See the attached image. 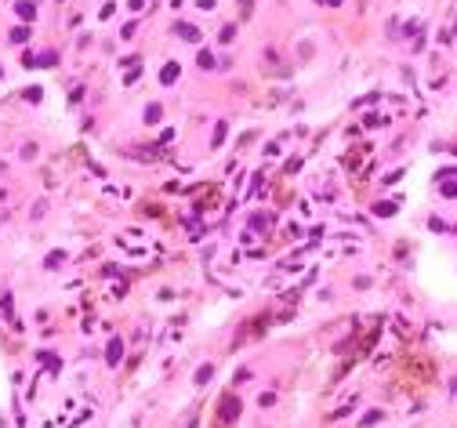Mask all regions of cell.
Returning a JSON list of instances; mask_svg holds the SVG:
<instances>
[{
    "label": "cell",
    "instance_id": "obj_11",
    "mask_svg": "<svg viewBox=\"0 0 457 428\" xmlns=\"http://www.w3.org/2000/svg\"><path fill=\"white\" fill-rule=\"evenodd\" d=\"M326 4H334V7H338V4H341V0H326Z\"/></svg>",
    "mask_w": 457,
    "mask_h": 428
},
{
    "label": "cell",
    "instance_id": "obj_5",
    "mask_svg": "<svg viewBox=\"0 0 457 428\" xmlns=\"http://www.w3.org/2000/svg\"><path fill=\"white\" fill-rule=\"evenodd\" d=\"M160 113H163L160 106H149V109H145V124H156V120H160Z\"/></svg>",
    "mask_w": 457,
    "mask_h": 428
},
{
    "label": "cell",
    "instance_id": "obj_3",
    "mask_svg": "<svg viewBox=\"0 0 457 428\" xmlns=\"http://www.w3.org/2000/svg\"><path fill=\"white\" fill-rule=\"evenodd\" d=\"M174 80H178V66H174V62H167L163 73H160V83H174Z\"/></svg>",
    "mask_w": 457,
    "mask_h": 428
},
{
    "label": "cell",
    "instance_id": "obj_6",
    "mask_svg": "<svg viewBox=\"0 0 457 428\" xmlns=\"http://www.w3.org/2000/svg\"><path fill=\"white\" fill-rule=\"evenodd\" d=\"M120 352H124V345H120V341H109V363H116Z\"/></svg>",
    "mask_w": 457,
    "mask_h": 428
},
{
    "label": "cell",
    "instance_id": "obj_8",
    "mask_svg": "<svg viewBox=\"0 0 457 428\" xmlns=\"http://www.w3.org/2000/svg\"><path fill=\"white\" fill-rule=\"evenodd\" d=\"M221 138H225V124L214 127V145H221Z\"/></svg>",
    "mask_w": 457,
    "mask_h": 428
},
{
    "label": "cell",
    "instance_id": "obj_10",
    "mask_svg": "<svg viewBox=\"0 0 457 428\" xmlns=\"http://www.w3.org/2000/svg\"><path fill=\"white\" fill-rule=\"evenodd\" d=\"M443 192H446V196H457V185H454V182H446V185H443Z\"/></svg>",
    "mask_w": 457,
    "mask_h": 428
},
{
    "label": "cell",
    "instance_id": "obj_1",
    "mask_svg": "<svg viewBox=\"0 0 457 428\" xmlns=\"http://www.w3.org/2000/svg\"><path fill=\"white\" fill-rule=\"evenodd\" d=\"M236 417H240V399H236V396H225V399H221V414H218V425L225 428V425H232V421H236Z\"/></svg>",
    "mask_w": 457,
    "mask_h": 428
},
{
    "label": "cell",
    "instance_id": "obj_4",
    "mask_svg": "<svg viewBox=\"0 0 457 428\" xmlns=\"http://www.w3.org/2000/svg\"><path fill=\"white\" fill-rule=\"evenodd\" d=\"M178 33L185 36V40H200V29H196V26H185V22H182V26H178Z\"/></svg>",
    "mask_w": 457,
    "mask_h": 428
},
{
    "label": "cell",
    "instance_id": "obj_7",
    "mask_svg": "<svg viewBox=\"0 0 457 428\" xmlns=\"http://www.w3.org/2000/svg\"><path fill=\"white\" fill-rule=\"evenodd\" d=\"M26 36H29V29H26V26H18V29H11V40H15V44H22Z\"/></svg>",
    "mask_w": 457,
    "mask_h": 428
},
{
    "label": "cell",
    "instance_id": "obj_9",
    "mask_svg": "<svg viewBox=\"0 0 457 428\" xmlns=\"http://www.w3.org/2000/svg\"><path fill=\"white\" fill-rule=\"evenodd\" d=\"M211 374H214V370H211V367H200V374H196V381H200V385H203V381H207Z\"/></svg>",
    "mask_w": 457,
    "mask_h": 428
},
{
    "label": "cell",
    "instance_id": "obj_2",
    "mask_svg": "<svg viewBox=\"0 0 457 428\" xmlns=\"http://www.w3.org/2000/svg\"><path fill=\"white\" fill-rule=\"evenodd\" d=\"M15 15H18V18H26V22H29V18L36 15V7L29 4V0H18V4H15Z\"/></svg>",
    "mask_w": 457,
    "mask_h": 428
}]
</instances>
